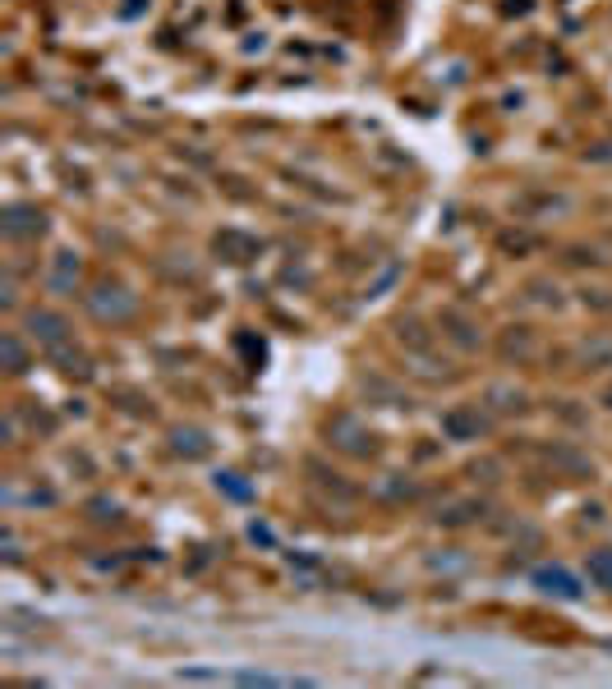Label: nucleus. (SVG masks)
Wrapping results in <instances>:
<instances>
[{"mask_svg":"<svg viewBox=\"0 0 612 689\" xmlns=\"http://www.w3.org/2000/svg\"><path fill=\"white\" fill-rule=\"evenodd\" d=\"M134 295L120 286V280H97L93 286V295H88V313L97 317V322H129L134 317Z\"/></svg>","mask_w":612,"mask_h":689,"instance_id":"obj_1","label":"nucleus"},{"mask_svg":"<svg viewBox=\"0 0 612 689\" xmlns=\"http://www.w3.org/2000/svg\"><path fill=\"white\" fill-rule=\"evenodd\" d=\"M143 14V0H125V5H120V19H138Z\"/></svg>","mask_w":612,"mask_h":689,"instance_id":"obj_16","label":"nucleus"},{"mask_svg":"<svg viewBox=\"0 0 612 689\" xmlns=\"http://www.w3.org/2000/svg\"><path fill=\"white\" fill-rule=\"evenodd\" d=\"M175 451L203 455V451H208V437H203V432H175Z\"/></svg>","mask_w":612,"mask_h":689,"instance_id":"obj_14","label":"nucleus"},{"mask_svg":"<svg viewBox=\"0 0 612 689\" xmlns=\"http://www.w3.org/2000/svg\"><path fill=\"white\" fill-rule=\"evenodd\" d=\"M497 414H520L525 410V391H511V386H488V395H483Z\"/></svg>","mask_w":612,"mask_h":689,"instance_id":"obj_8","label":"nucleus"},{"mask_svg":"<svg viewBox=\"0 0 612 689\" xmlns=\"http://www.w3.org/2000/svg\"><path fill=\"white\" fill-rule=\"evenodd\" d=\"M327 437L341 446V451H350V455H377V437L373 432H364L350 414H341V419H332L327 423Z\"/></svg>","mask_w":612,"mask_h":689,"instance_id":"obj_3","label":"nucleus"},{"mask_svg":"<svg viewBox=\"0 0 612 689\" xmlns=\"http://www.w3.org/2000/svg\"><path fill=\"white\" fill-rule=\"evenodd\" d=\"M534 584H539L544 593H553V597H562V602H581V597H585L581 579L571 575V570H562V565H548V570H534Z\"/></svg>","mask_w":612,"mask_h":689,"instance_id":"obj_5","label":"nucleus"},{"mask_svg":"<svg viewBox=\"0 0 612 689\" xmlns=\"http://www.w3.org/2000/svg\"><path fill=\"white\" fill-rule=\"evenodd\" d=\"M603 404H608V410H612V386H608V391H603Z\"/></svg>","mask_w":612,"mask_h":689,"instance_id":"obj_17","label":"nucleus"},{"mask_svg":"<svg viewBox=\"0 0 612 689\" xmlns=\"http://www.w3.org/2000/svg\"><path fill=\"white\" fill-rule=\"evenodd\" d=\"M529 349H534L529 327H507V336H502V354H507V358H511V354H516V358H525Z\"/></svg>","mask_w":612,"mask_h":689,"instance_id":"obj_13","label":"nucleus"},{"mask_svg":"<svg viewBox=\"0 0 612 689\" xmlns=\"http://www.w3.org/2000/svg\"><path fill=\"white\" fill-rule=\"evenodd\" d=\"M442 432H447V441H479L488 432V414L479 404H451L442 414Z\"/></svg>","mask_w":612,"mask_h":689,"instance_id":"obj_2","label":"nucleus"},{"mask_svg":"<svg viewBox=\"0 0 612 689\" xmlns=\"http://www.w3.org/2000/svg\"><path fill=\"white\" fill-rule=\"evenodd\" d=\"M42 230H47V216L37 208H19V202L5 208V239H19V244H23V239H37Z\"/></svg>","mask_w":612,"mask_h":689,"instance_id":"obj_7","label":"nucleus"},{"mask_svg":"<svg viewBox=\"0 0 612 689\" xmlns=\"http://www.w3.org/2000/svg\"><path fill=\"white\" fill-rule=\"evenodd\" d=\"M585 570H590L594 588H608V593H612V552H608V547H603V552H590Z\"/></svg>","mask_w":612,"mask_h":689,"instance_id":"obj_10","label":"nucleus"},{"mask_svg":"<svg viewBox=\"0 0 612 689\" xmlns=\"http://www.w3.org/2000/svg\"><path fill=\"white\" fill-rule=\"evenodd\" d=\"M28 327H32L37 345H47V349L69 345V322H65L60 313H51V308H32V313H28Z\"/></svg>","mask_w":612,"mask_h":689,"instance_id":"obj_4","label":"nucleus"},{"mask_svg":"<svg viewBox=\"0 0 612 689\" xmlns=\"http://www.w3.org/2000/svg\"><path fill=\"white\" fill-rule=\"evenodd\" d=\"M585 358H590V363H603V358H612V340H603V336H594V340L585 345Z\"/></svg>","mask_w":612,"mask_h":689,"instance_id":"obj_15","label":"nucleus"},{"mask_svg":"<svg viewBox=\"0 0 612 689\" xmlns=\"http://www.w3.org/2000/svg\"><path fill=\"white\" fill-rule=\"evenodd\" d=\"M217 253H231V262H244V258L253 253V239H244V234H235V230H226V234H217Z\"/></svg>","mask_w":612,"mask_h":689,"instance_id":"obj_12","label":"nucleus"},{"mask_svg":"<svg viewBox=\"0 0 612 689\" xmlns=\"http://www.w3.org/2000/svg\"><path fill=\"white\" fill-rule=\"evenodd\" d=\"M0 354H5V368H10V373H23V368H28V349H23V340H19L14 331L0 336Z\"/></svg>","mask_w":612,"mask_h":689,"instance_id":"obj_11","label":"nucleus"},{"mask_svg":"<svg viewBox=\"0 0 612 689\" xmlns=\"http://www.w3.org/2000/svg\"><path fill=\"white\" fill-rule=\"evenodd\" d=\"M79 280V253H56V267H51V286L56 290H69Z\"/></svg>","mask_w":612,"mask_h":689,"instance_id":"obj_9","label":"nucleus"},{"mask_svg":"<svg viewBox=\"0 0 612 689\" xmlns=\"http://www.w3.org/2000/svg\"><path fill=\"white\" fill-rule=\"evenodd\" d=\"M438 331H447V336H451L456 345H461V349H479V340H483V336H479V322H475V317H466L461 308H447V313L438 317Z\"/></svg>","mask_w":612,"mask_h":689,"instance_id":"obj_6","label":"nucleus"}]
</instances>
